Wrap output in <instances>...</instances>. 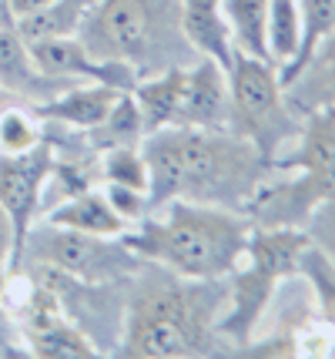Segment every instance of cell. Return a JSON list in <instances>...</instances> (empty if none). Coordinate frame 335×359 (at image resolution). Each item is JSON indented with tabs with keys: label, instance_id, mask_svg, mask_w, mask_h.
<instances>
[{
	"label": "cell",
	"instance_id": "obj_28",
	"mask_svg": "<svg viewBox=\"0 0 335 359\" xmlns=\"http://www.w3.org/2000/svg\"><path fill=\"white\" fill-rule=\"evenodd\" d=\"M10 101H14V97H10V94H7V91H3V88H0V111L7 108V104H10Z\"/></svg>",
	"mask_w": 335,
	"mask_h": 359
},
{
	"label": "cell",
	"instance_id": "obj_24",
	"mask_svg": "<svg viewBox=\"0 0 335 359\" xmlns=\"http://www.w3.org/2000/svg\"><path fill=\"white\" fill-rule=\"evenodd\" d=\"M0 356H31L20 329L14 326V319L3 309V276H0Z\"/></svg>",
	"mask_w": 335,
	"mask_h": 359
},
{
	"label": "cell",
	"instance_id": "obj_29",
	"mask_svg": "<svg viewBox=\"0 0 335 359\" xmlns=\"http://www.w3.org/2000/svg\"><path fill=\"white\" fill-rule=\"evenodd\" d=\"M329 108H335V101H332V104H329Z\"/></svg>",
	"mask_w": 335,
	"mask_h": 359
},
{
	"label": "cell",
	"instance_id": "obj_5",
	"mask_svg": "<svg viewBox=\"0 0 335 359\" xmlns=\"http://www.w3.org/2000/svg\"><path fill=\"white\" fill-rule=\"evenodd\" d=\"M228 74V128L252 141L271 165L299 138L302 118L288 108L275 64L238 54Z\"/></svg>",
	"mask_w": 335,
	"mask_h": 359
},
{
	"label": "cell",
	"instance_id": "obj_10",
	"mask_svg": "<svg viewBox=\"0 0 335 359\" xmlns=\"http://www.w3.org/2000/svg\"><path fill=\"white\" fill-rule=\"evenodd\" d=\"M41 219L54 222V225H64V229H74V232L111 235V238H121L131 229V222L108 202V195L101 191V185L80 188V191H71L64 198H57L54 205H48L41 212Z\"/></svg>",
	"mask_w": 335,
	"mask_h": 359
},
{
	"label": "cell",
	"instance_id": "obj_2",
	"mask_svg": "<svg viewBox=\"0 0 335 359\" xmlns=\"http://www.w3.org/2000/svg\"><path fill=\"white\" fill-rule=\"evenodd\" d=\"M222 306L224 279H185L155 262H144L141 272L128 279L124 329L114 356H215L224 349L218 336Z\"/></svg>",
	"mask_w": 335,
	"mask_h": 359
},
{
	"label": "cell",
	"instance_id": "obj_17",
	"mask_svg": "<svg viewBox=\"0 0 335 359\" xmlns=\"http://www.w3.org/2000/svg\"><path fill=\"white\" fill-rule=\"evenodd\" d=\"M94 4L97 0H54L44 11H37L31 17H20L14 27L27 44L48 41V37H74Z\"/></svg>",
	"mask_w": 335,
	"mask_h": 359
},
{
	"label": "cell",
	"instance_id": "obj_27",
	"mask_svg": "<svg viewBox=\"0 0 335 359\" xmlns=\"http://www.w3.org/2000/svg\"><path fill=\"white\" fill-rule=\"evenodd\" d=\"M17 17H14V7H10V0H0V27H14Z\"/></svg>",
	"mask_w": 335,
	"mask_h": 359
},
{
	"label": "cell",
	"instance_id": "obj_7",
	"mask_svg": "<svg viewBox=\"0 0 335 359\" xmlns=\"http://www.w3.org/2000/svg\"><path fill=\"white\" fill-rule=\"evenodd\" d=\"M57 165V155L50 141H41L31 151L20 155H0V205L14 222L17 235V266H20V249L31 225L41 219L44 205V188L50 182V172Z\"/></svg>",
	"mask_w": 335,
	"mask_h": 359
},
{
	"label": "cell",
	"instance_id": "obj_23",
	"mask_svg": "<svg viewBox=\"0 0 335 359\" xmlns=\"http://www.w3.org/2000/svg\"><path fill=\"white\" fill-rule=\"evenodd\" d=\"M308 242L335 266V202H325L312 212V219L305 222Z\"/></svg>",
	"mask_w": 335,
	"mask_h": 359
},
{
	"label": "cell",
	"instance_id": "obj_22",
	"mask_svg": "<svg viewBox=\"0 0 335 359\" xmlns=\"http://www.w3.org/2000/svg\"><path fill=\"white\" fill-rule=\"evenodd\" d=\"M299 276L308 282L319 316L322 319H329V323L335 326V266L322 255L319 249H315V245H312V242H308L302 262H299Z\"/></svg>",
	"mask_w": 335,
	"mask_h": 359
},
{
	"label": "cell",
	"instance_id": "obj_19",
	"mask_svg": "<svg viewBox=\"0 0 335 359\" xmlns=\"http://www.w3.org/2000/svg\"><path fill=\"white\" fill-rule=\"evenodd\" d=\"M269 61L275 71H285L295 61L299 47H302V14H299V0H271L269 4Z\"/></svg>",
	"mask_w": 335,
	"mask_h": 359
},
{
	"label": "cell",
	"instance_id": "obj_6",
	"mask_svg": "<svg viewBox=\"0 0 335 359\" xmlns=\"http://www.w3.org/2000/svg\"><path fill=\"white\" fill-rule=\"evenodd\" d=\"M20 266H54L84 282H124L144 269V259L121 238L87 235L37 219L20 249Z\"/></svg>",
	"mask_w": 335,
	"mask_h": 359
},
{
	"label": "cell",
	"instance_id": "obj_20",
	"mask_svg": "<svg viewBox=\"0 0 335 359\" xmlns=\"http://www.w3.org/2000/svg\"><path fill=\"white\" fill-rule=\"evenodd\" d=\"M44 141V118L31 108L10 101L0 111V155H20Z\"/></svg>",
	"mask_w": 335,
	"mask_h": 359
},
{
	"label": "cell",
	"instance_id": "obj_4",
	"mask_svg": "<svg viewBox=\"0 0 335 359\" xmlns=\"http://www.w3.org/2000/svg\"><path fill=\"white\" fill-rule=\"evenodd\" d=\"M78 41L97 61L128 64L138 81L198 61L181 31V0H97Z\"/></svg>",
	"mask_w": 335,
	"mask_h": 359
},
{
	"label": "cell",
	"instance_id": "obj_8",
	"mask_svg": "<svg viewBox=\"0 0 335 359\" xmlns=\"http://www.w3.org/2000/svg\"><path fill=\"white\" fill-rule=\"evenodd\" d=\"M80 81H61L44 74L31 54V44L17 34V27H0V88L20 104H44Z\"/></svg>",
	"mask_w": 335,
	"mask_h": 359
},
{
	"label": "cell",
	"instance_id": "obj_15",
	"mask_svg": "<svg viewBox=\"0 0 335 359\" xmlns=\"http://www.w3.org/2000/svg\"><path fill=\"white\" fill-rule=\"evenodd\" d=\"M181 84H185V67H168V71H158V74H148L131 88V97L141 111L144 135L178 121Z\"/></svg>",
	"mask_w": 335,
	"mask_h": 359
},
{
	"label": "cell",
	"instance_id": "obj_3",
	"mask_svg": "<svg viewBox=\"0 0 335 359\" xmlns=\"http://www.w3.org/2000/svg\"><path fill=\"white\" fill-rule=\"evenodd\" d=\"M252 222L245 212L188 198L148 208L124 232V242L144 262L185 279H224L245 255Z\"/></svg>",
	"mask_w": 335,
	"mask_h": 359
},
{
	"label": "cell",
	"instance_id": "obj_9",
	"mask_svg": "<svg viewBox=\"0 0 335 359\" xmlns=\"http://www.w3.org/2000/svg\"><path fill=\"white\" fill-rule=\"evenodd\" d=\"M181 128H228V74L222 64L198 57L185 67L178 121Z\"/></svg>",
	"mask_w": 335,
	"mask_h": 359
},
{
	"label": "cell",
	"instance_id": "obj_14",
	"mask_svg": "<svg viewBox=\"0 0 335 359\" xmlns=\"http://www.w3.org/2000/svg\"><path fill=\"white\" fill-rule=\"evenodd\" d=\"M181 31L198 57L222 64L224 71L238 57V50L231 44L228 20H224L222 0H181Z\"/></svg>",
	"mask_w": 335,
	"mask_h": 359
},
{
	"label": "cell",
	"instance_id": "obj_25",
	"mask_svg": "<svg viewBox=\"0 0 335 359\" xmlns=\"http://www.w3.org/2000/svg\"><path fill=\"white\" fill-rule=\"evenodd\" d=\"M10 269H17V235L10 215L0 205V276H7Z\"/></svg>",
	"mask_w": 335,
	"mask_h": 359
},
{
	"label": "cell",
	"instance_id": "obj_13",
	"mask_svg": "<svg viewBox=\"0 0 335 359\" xmlns=\"http://www.w3.org/2000/svg\"><path fill=\"white\" fill-rule=\"evenodd\" d=\"M285 101L299 118L319 108H329L335 101V31L285 81Z\"/></svg>",
	"mask_w": 335,
	"mask_h": 359
},
{
	"label": "cell",
	"instance_id": "obj_18",
	"mask_svg": "<svg viewBox=\"0 0 335 359\" xmlns=\"http://www.w3.org/2000/svg\"><path fill=\"white\" fill-rule=\"evenodd\" d=\"M27 349H31V356H44V359H87V356H101L97 353V346L80 332L67 316L61 319H54L48 326L34 329L27 332Z\"/></svg>",
	"mask_w": 335,
	"mask_h": 359
},
{
	"label": "cell",
	"instance_id": "obj_16",
	"mask_svg": "<svg viewBox=\"0 0 335 359\" xmlns=\"http://www.w3.org/2000/svg\"><path fill=\"white\" fill-rule=\"evenodd\" d=\"M269 4L271 0H222L224 20H228V31H231V44L245 57L269 61V41H265Z\"/></svg>",
	"mask_w": 335,
	"mask_h": 359
},
{
	"label": "cell",
	"instance_id": "obj_21",
	"mask_svg": "<svg viewBox=\"0 0 335 359\" xmlns=\"http://www.w3.org/2000/svg\"><path fill=\"white\" fill-rule=\"evenodd\" d=\"M299 14H302V47H299L295 61L288 64L285 71H278L282 88H285V81L308 61V54L335 31V0H299Z\"/></svg>",
	"mask_w": 335,
	"mask_h": 359
},
{
	"label": "cell",
	"instance_id": "obj_1",
	"mask_svg": "<svg viewBox=\"0 0 335 359\" xmlns=\"http://www.w3.org/2000/svg\"><path fill=\"white\" fill-rule=\"evenodd\" d=\"M141 158L151 208L168 198H188L245 212L271 168L269 158L231 128H158L141 138Z\"/></svg>",
	"mask_w": 335,
	"mask_h": 359
},
{
	"label": "cell",
	"instance_id": "obj_12",
	"mask_svg": "<svg viewBox=\"0 0 335 359\" xmlns=\"http://www.w3.org/2000/svg\"><path fill=\"white\" fill-rule=\"evenodd\" d=\"M305 249H308V232L305 229H285V225H252L241 262L269 272L275 279H288L299 272Z\"/></svg>",
	"mask_w": 335,
	"mask_h": 359
},
{
	"label": "cell",
	"instance_id": "obj_26",
	"mask_svg": "<svg viewBox=\"0 0 335 359\" xmlns=\"http://www.w3.org/2000/svg\"><path fill=\"white\" fill-rule=\"evenodd\" d=\"M54 0H10V7H14V17L20 20V17H31L37 14V11H44V7H50Z\"/></svg>",
	"mask_w": 335,
	"mask_h": 359
},
{
	"label": "cell",
	"instance_id": "obj_11",
	"mask_svg": "<svg viewBox=\"0 0 335 359\" xmlns=\"http://www.w3.org/2000/svg\"><path fill=\"white\" fill-rule=\"evenodd\" d=\"M121 94L124 91H117L111 84L80 81V84H71V88H64L61 94H54V97L44 101V104H37L34 111H37L44 121H54V125L91 131V128H97L108 114H111Z\"/></svg>",
	"mask_w": 335,
	"mask_h": 359
}]
</instances>
